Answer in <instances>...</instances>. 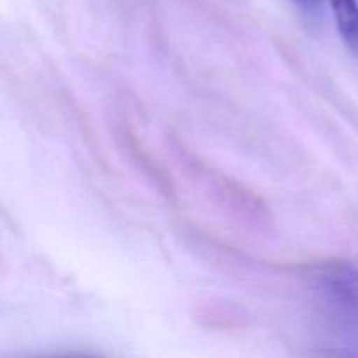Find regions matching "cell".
<instances>
[{
	"mask_svg": "<svg viewBox=\"0 0 358 358\" xmlns=\"http://www.w3.org/2000/svg\"><path fill=\"white\" fill-rule=\"evenodd\" d=\"M318 317L345 353H358V269L331 262L313 273Z\"/></svg>",
	"mask_w": 358,
	"mask_h": 358,
	"instance_id": "6da1fadb",
	"label": "cell"
},
{
	"mask_svg": "<svg viewBox=\"0 0 358 358\" xmlns=\"http://www.w3.org/2000/svg\"><path fill=\"white\" fill-rule=\"evenodd\" d=\"M294 2H296L297 6L303 7L304 10H315L318 7V2H320V0H294Z\"/></svg>",
	"mask_w": 358,
	"mask_h": 358,
	"instance_id": "3957f363",
	"label": "cell"
},
{
	"mask_svg": "<svg viewBox=\"0 0 358 358\" xmlns=\"http://www.w3.org/2000/svg\"><path fill=\"white\" fill-rule=\"evenodd\" d=\"M339 35L358 58V0H331Z\"/></svg>",
	"mask_w": 358,
	"mask_h": 358,
	"instance_id": "7a4b0ae2",
	"label": "cell"
}]
</instances>
